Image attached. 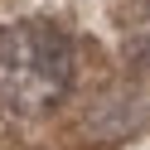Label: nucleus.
Listing matches in <instances>:
<instances>
[{
    "mask_svg": "<svg viewBox=\"0 0 150 150\" xmlns=\"http://www.w3.org/2000/svg\"><path fill=\"white\" fill-rule=\"evenodd\" d=\"M73 73V39L53 20H15L0 29V107L44 116L68 97Z\"/></svg>",
    "mask_w": 150,
    "mask_h": 150,
    "instance_id": "obj_1",
    "label": "nucleus"
},
{
    "mask_svg": "<svg viewBox=\"0 0 150 150\" xmlns=\"http://www.w3.org/2000/svg\"><path fill=\"white\" fill-rule=\"evenodd\" d=\"M121 49L140 73H150V0H131L121 15Z\"/></svg>",
    "mask_w": 150,
    "mask_h": 150,
    "instance_id": "obj_2",
    "label": "nucleus"
}]
</instances>
